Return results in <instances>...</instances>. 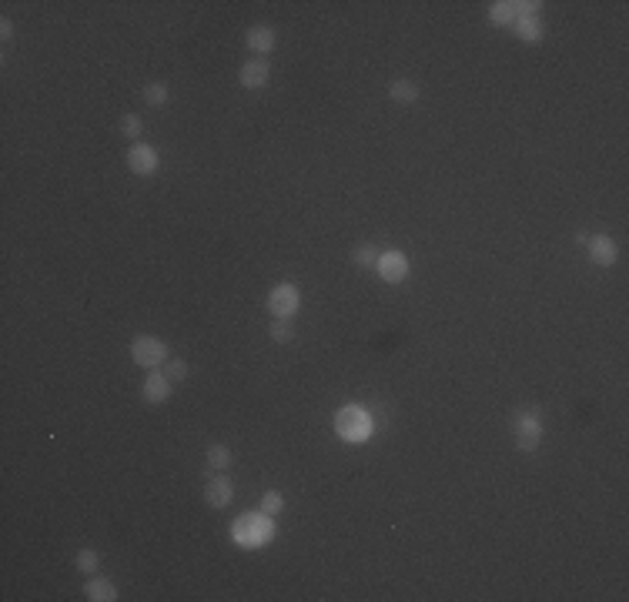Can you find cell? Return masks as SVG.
Wrapping results in <instances>:
<instances>
[{"label": "cell", "mask_w": 629, "mask_h": 602, "mask_svg": "<svg viewBox=\"0 0 629 602\" xmlns=\"http://www.w3.org/2000/svg\"><path fill=\"white\" fill-rule=\"evenodd\" d=\"M128 167H131L137 177H151V175H157L161 157H157L155 147H147V144H134L131 151H128Z\"/></svg>", "instance_id": "cell-7"}, {"label": "cell", "mask_w": 629, "mask_h": 602, "mask_svg": "<svg viewBox=\"0 0 629 602\" xmlns=\"http://www.w3.org/2000/svg\"><path fill=\"white\" fill-rule=\"evenodd\" d=\"M375 432V418L365 405H345L335 415V435L348 445H365Z\"/></svg>", "instance_id": "cell-2"}, {"label": "cell", "mask_w": 629, "mask_h": 602, "mask_svg": "<svg viewBox=\"0 0 629 602\" xmlns=\"http://www.w3.org/2000/svg\"><path fill=\"white\" fill-rule=\"evenodd\" d=\"M268 61H248V64L241 67V74H238V81H241V88H248V90H261L268 84Z\"/></svg>", "instance_id": "cell-11"}, {"label": "cell", "mask_w": 629, "mask_h": 602, "mask_svg": "<svg viewBox=\"0 0 629 602\" xmlns=\"http://www.w3.org/2000/svg\"><path fill=\"white\" fill-rule=\"evenodd\" d=\"M271 338L278 341V345H285V341L295 338V331H291V325H288V318H275V325H271Z\"/></svg>", "instance_id": "cell-21"}, {"label": "cell", "mask_w": 629, "mask_h": 602, "mask_svg": "<svg viewBox=\"0 0 629 602\" xmlns=\"http://www.w3.org/2000/svg\"><path fill=\"white\" fill-rule=\"evenodd\" d=\"M165 375L171 382H184V378H188V365L181 358H171V361H165Z\"/></svg>", "instance_id": "cell-22"}, {"label": "cell", "mask_w": 629, "mask_h": 602, "mask_svg": "<svg viewBox=\"0 0 629 602\" xmlns=\"http://www.w3.org/2000/svg\"><path fill=\"white\" fill-rule=\"evenodd\" d=\"M144 100H147L151 108H161V104H165V100H167V88H165V84H161V81H155V84H147V88H144Z\"/></svg>", "instance_id": "cell-20"}, {"label": "cell", "mask_w": 629, "mask_h": 602, "mask_svg": "<svg viewBox=\"0 0 629 602\" xmlns=\"http://www.w3.org/2000/svg\"><path fill=\"white\" fill-rule=\"evenodd\" d=\"M301 308V291L291 281H281V285L271 288V295H268V311L275 318H291L295 311Z\"/></svg>", "instance_id": "cell-4"}, {"label": "cell", "mask_w": 629, "mask_h": 602, "mask_svg": "<svg viewBox=\"0 0 629 602\" xmlns=\"http://www.w3.org/2000/svg\"><path fill=\"white\" fill-rule=\"evenodd\" d=\"M516 33H519V41H526V44H539L542 41V24L536 21V17H516Z\"/></svg>", "instance_id": "cell-13"}, {"label": "cell", "mask_w": 629, "mask_h": 602, "mask_svg": "<svg viewBox=\"0 0 629 602\" xmlns=\"http://www.w3.org/2000/svg\"><path fill=\"white\" fill-rule=\"evenodd\" d=\"M375 271L385 285H402L409 278V258L402 251H385L375 258Z\"/></svg>", "instance_id": "cell-5"}, {"label": "cell", "mask_w": 629, "mask_h": 602, "mask_svg": "<svg viewBox=\"0 0 629 602\" xmlns=\"http://www.w3.org/2000/svg\"><path fill=\"white\" fill-rule=\"evenodd\" d=\"M141 131H144L141 118H137V114H124V118H121V134H124V137H128V141H137V137H141Z\"/></svg>", "instance_id": "cell-19"}, {"label": "cell", "mask_w": 629, "mask_h": 602, "mask_svg": "<svg viewBox=\"0 0 629 602\" xmlns=\"http://www.w3.org/2000/svg\"><path fill=\"white\" fill-rule=\"evenodd\" d=\"M586 251H589L593 264H599V268H609V264H616V258H619L616 241L609 238V234H596V238H586Z\"/></svg>", "instance_id": "cell-8"}, {"label": "cell", "mask_w": 629, "mask_h": 602, "mask_svg": "<svg viewBox=\"0 0 629 602\" xmlns=\"http://www.w3.org/2000/svg\"><path fill=\"white\" fill-rule=\"evenodd\" d=\"M0 37H4V41H11L14 37V24L11 21H0Z\"/></svg>", "instance_id": "cell-25"}, {"label": "cell", "mask_w": 629, "mask_h": 602, "mask_svg": "<svg viewBox=\"0 0 629 602\" xmlns=\"http://www.w3.org/2000/svg\"><path fill=\"white\" fill-rule=\"evenodd\" d=\"M84 592H88L90 602H114L118 599V589H114V582L110 579H90Z\"/></svg>", "instance_id": "cell-14"}, {"label": "cell", "mask_w": 629, "mask_h": 602, "mask_svg": "<svg viewBox=\"0 0 629 602\" xmlns=\"http://www.w3.org/2000/svg\"><path fill=\"white\" fill-rule=\"evenodd\" d=\"M539 442H542V418L536 408H529L516 422V445L522 452H532V449H539Z\"/></svg>", "instance_id": "cell-6"}, {"label": "cell", "mask_w": 629, "mask_h": 602, "mask_svg": "<svg viewBox=\"0 0 629 602\" xmlns=\"http://www.w3.org/2000/svg\"><path fill=\"white\" fill-rule=\"evenodd\" d=\"M232 539L241 549H265L275 539V515L268 512H244L232 526Z\"/></svg>", "instance_id": "cell-1"}, {"label": "cell", "mask_w": 629, "mask_h": 602, "mask_svg": "<svg viewBox=\"0 0 629 602\" xmlns=\"http://www.w3.org/2000/svg\"><path fill=\"white\" fill-rule=\"evenodd\" d=\"M489 21L496 24V27H509V24H516V7L509 0H499V4L489 7Z\"/></svg>", "instance_id": "cell-16"}, {"label": "cell", "mask_w": 629, "mask_h": 602, "mask_svg": "<svg viewBox=\"0 0 629 602\" xmlns=\"http://www.w3.org/2000/svg\"><path fill=\"white\" fill-rule=\"evenodd\" d=\"M388 98L398 100V104H415L419 100V88L412 81H392L388 84Z\"/></svg>", "instance_id": "cell-15"}, {"label": "cell", "mask_w": 629, "mask_h": 602, "mask_svg": "<svg viewBox=\"0 0 629 602\" xmlns=\"http://www.w3.org/2000/svg\"><path fill=\"white\" fill-rule=\"evenodd\" d=\"M208 465H211V469H218V472H224L228 465H232V449H228V445H221V442L208 445Z\"/></svg>", "instance_id": "cell-17"}, {"label": "cell", "mask_w": 629, "mask_h": 602, "mask_svg": "<svg viewBox=\"0 0 629 602\" xmlns=\"http://www.w3.org/2000/svg\"><path fill=\"white\" fill-rule=\"evenodd\" d=\"M74 566H78L80 572H88V576H90V572L100 569V556L94 552V549H80L78 556H74Z\"/></svg>", "instance_id": "cell-18"}, {"label": "cell", "mask_w": 629, "mask_h": 602, "mask_svg": "<svg viewBox=\"0 0 629 602\" xmlns=\"http://www.w3.org/2000/svg\"><path fill=\"white\" fill-rule=\"evenodd\" d=\"M248 47H251L254 54H268L275 47V31L265 27V24H254L251 31H248Z\"/></svg>", "instance_id": "cell-12"}, {"label": "cell", "mask_w": 629, "mask_h": 602, "mask_svg": "<svg viewBox=\"0 0 629 602\" xmlns=\"http://www.w3.org/2000/svg\"><path fill=\"white\" fill-rule=\"evenodd\" d=\"M234 499V485L228 475H214V479L208 482V489H204V502L211 505V509H224V505Z\"/></svg>", "instance_id": "cell-9"}, {"label": "cell", "mask_w": 629, "mask_h": 602, "mask_svg": "<svg viewBox=\"0 0 629 602\" xmlns=\"http://www.w3.org/2000/svg\"><path fill=\"white\" fill-rule=\"evenodd\" d=\"M281 509H285V499H281L278 492H265V495H261V512L278 515Z\"/></svg>", "instance_id": "cell-23"}, {"label": "cell", "mask_w": 629, "mask_h": 602, "mask_svg": "<svg viewBox=\"0 0 629 602\" xmlns=\"http://www.w3.org/2000/svg\"><path fill=\"white\" fill-rule=\"evenodd\" d=\"M355 264H358V268H368V264H375V251H372L368 244L355 248Z\"/></svg>", "instance_id": "cell-24"}, {"label": "cell", "mask_w": 629, "mask_h": 602, "mask_svg": "<svg viewBox=\"0 0 629 602\" xmlns=\"http://www.w3.org/2000/svg\"><path fill=\"white\" fill-rule=\"evenodd\" d=\"M144 398H147L151 405L167 402V398H171V378H167L165 372H155V368H151V375L144 378Z\"/></svg>", "instance_id": "cell-10"}, {"label": "cell", "mask_w": 629, "mask_h": 602, "mask_svg": "<svg viewBox=\"0 0 629 602\" xmlns=\"http://www.w3.org/2000/svg\"><path fill=\"white\" fill-rule=\"evenodd\" d=\"M131 358L141 365V368H157L167 361V345L155 335H137L131 341Z\"/></svg>", "instance_id": "cell-3"}]
</instances>
